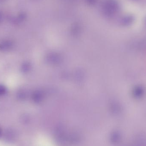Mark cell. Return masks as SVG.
Returning a JSON list of instances; mask_svg holds the SVG:
<instances>
[{
  "label": "cell",
  "mask_w": 146,
  "mask_h": 146,
  "mask_svg": "<svg viewBox=\"0 0 146 146\" xmlns=\"http://www.w3.org/2000/svg\"><path fill=\"white\" fill-rule=\"evenodd\" d=\"M2 135V130L1 129V128H0V137H1V136Z\"/></svg>",
  "instance_id": "2"
},
{
  "label": "cell",
  "mask_w": 146,
  "mask_h": 146,
  "mask_svg": "<svg viewBox=\"0 0 146 146\" xmlns=\"http://www.w3.org/2000/svg\"><path fill=\"white\" fill-rule=\"evenodd\" d=\"M1 14H0V20H1Z\"/></svg>",
  "instance_id": "3"
},
{
  "label": "cell",
  "mask_w": 146,
  "mask_h": 146,
  "mask_svg": "<svg viewBox=\"0 0 146 146\" xmlns=\"http://www.w3.org/2000/svg\"><path fill=\"white\" fill-rule=\"evenodd\" d=\"M7 88L3 85H0V96H3L7 93Z\"/></svg>",
  "instance_id": "1"
}]
</instances>
